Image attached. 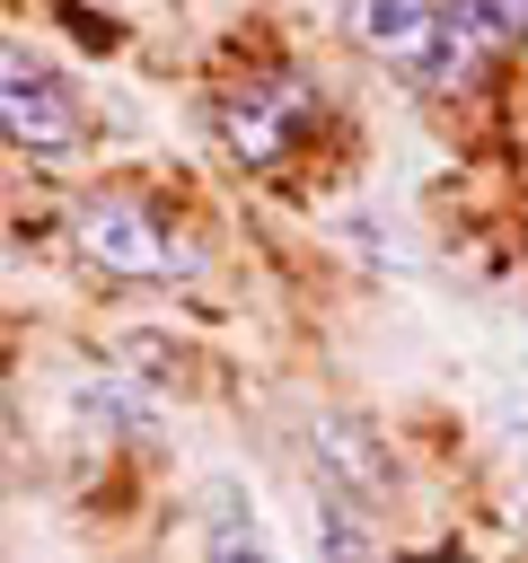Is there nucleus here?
Listing matches in <instances>:
<instances>
[{
  "label": "nucleus",
  "mask_w": 528,
  "mask_h": 563,
  "mask_svg": "<svg viewBox=\"0 0 528 563\" xmlns=\"http://www.w3.org/2000/svg\"><path fill=\"white\" fill-rule=\"evenodd\" d=\"M211 563H273V554L255 545V528H246V510H238L229 484H211Z\"/></svg>",
  "instance_id": "obj_8"
},
{
  "label": "nucleus",
  "mask_w": 528,
  "mask_h": 563,
  "mask_svg": "<svg viewBox=\"0 0 528 563\" xmlns=\"http://www.w3.org/2000/svg\"><path fill=\"white\" fill-rule=\"evenodd\" d=\"M308 114H317V88H308L299 70H273V79H246V88L220 106V132H229V150H238V158H255V167H264V158H282V150H290V132H299Z\"/></svg>",
  "instance_id": "obj_4"
},
{
  "label": "nucleus",
  "mask_w": 528,
  "mask_h": 563,
  "mask_svg": "<svg viewBox=\"0 0 528 563\" xmlns=\"http://www.w3.org/2000/svg\"><path fill=\"white\" fill-rule=\"evenodd\" d=\"M70 238H79V255H88V264H106V273H123V282L194 273V246H185L150 202H132V194H97V202H79Z\"/></svg>",
  "instance_id": "obj_1"
},
{
  "label": "nucleus",
  "mask_w": 528,
  "mask_h": 563,
  "mask_svg": "<svg viewBox=\"0 0 528 563\" xmlns=\"http://www.w3.org/2000/svg\"><path fill=\"white\" fill-rule=\"evenodd\" d=\"M519 35H528V0H449V26H440V53H431L422 88H458L484 53H502Z\"/></svg>",
  "instance_id": "obj_6"
},
{
  "label": "nucleus",
  "mask_w": 528,
  "mask_h": 563,
  "mask_svg": "<svg viewBox=\"0 0 528 563\" xmlns=\"http://www.w3.org/2000/svg\"><path fill=\"white\" fill-rule=\"evenodd\" d=\"M0 132L35 158H79V141H88L62 70L35 62V44H0Z\"/></svg>",
  "instance_id": "obj_2"
},
{
  "label": "nucleus",
  "mask_w": 528,
  "mask_h": 563,
  "mask_svg": "<svg viewBox=\"0 0 528 563\" xmlns=\"http://www.w3.org/2000/svg\"><path fill=\"white\" fill-rule=\"evenodd\" d=\"M79 413H88V422H123V431H150V396H132L123 378H88V387H79Z\"/></svg>",
  "instance_id": "obj_9"
},
{
  "label": "nucleus",
  "mask_w": 528,
  "mask_h": 563,
  "mask_svg": "<svg viewBox=\"0 0 528 563\" xmlns=\"http://www.w3.org/2000/svg\"><path fill=\"white\" fill-rule=\"evenodd\" d=\"M308 466H317V484H326L334 501H352V510H378V501L396 493V457H387L378 431L352 422V413H317V422H308Z\"/></svg>",
  "instance_id": "obj_3"
},
{
  "label": "nucleus",
  "mask_w": 528,
  "mask_h": 563,
  "mask_svg": "<svg viewBox=\"0 0 528 563\" xmlns=\"http://www.w3.org/2000/svg\"><path fill=\"white\" fill-rule=\"evenodd\" d=\"M343 26H352V44H361V53L405 62V70L422 79V70H431V53H440L449 0H343Z\"/></svg>",
  "instance_id": "obj_5"
},
{
  "label": "nucleus",
  "mask_w": 528,
  "mask_h": 563,
  "mask_svg": "<svg viewBox=\"0 0 528 563\" xmlns=\"http://www.w3.org/2000/svg\"><path fill=\"white\" fill-rule=\"evenodd\" d=\"M361 519H370V510H352V501L326 493V501H317V554H326V563H387V545H378Z\"/></svg>",
  "instance_id": "obj_7"
}]
</instances>
